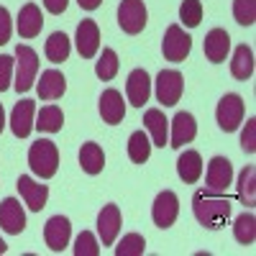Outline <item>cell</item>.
<instances>
[{"instance_id": "cell-9", "label": "cell", "mask_w": 256, "mask_h": 256, "mask_svg": "<svg viewBox=\"0 0 256 256\" xmlns=\"http://www.w3.org/2000/svg\"><path fill=\"white\" fill-rule=\"evenodd\" d=\"M70 238H72V226H70V220L64 216H54V218L46 220V226H44V241H46V246L54 254L67 248Z\"/></svg>"}, {"instance_id": "cell-14", "label": "cell", "mask_w": 256, "mask_h": 256, "mask_svg": "<svg viewBox=\"0 0 256 256\" xmlns=\"http://www.w3.org/2000/svg\"><path fill=\"white\" fill-rule=\"evenodd\" d=\"M74 44H77V52L82 59H92L100 49V28L95 20H82L77 26V36H74Z\"/></svg>"}, {"instance_id": "cell-22", "label": "cell", "mask_w": 256, "mask_h": 256, "mask_svg": "<svg viewBox=\"0 0 256 256\" xmlns=\"http://www.w3.org/2000/svg\"><path fill=\"white\" fill-rule=\"evenodd\" d=\"M64 90H67V80H64V74L59 70L41 72V80L36 84V92L41 100H56L64 95Z\"/></svg>"}, {"instance_id": "cell-4", "label": "cell", "mask_w": 256, "mask_h": 256, "mask_svg": "<svg viewBox=\"0 0 256 256\" xmlns=\"http://www.w3.org/2000/svg\"><path fill=\"white\" fill-rule=\"evenodd\" d=\"M190 49H192L190 34H184L182 26L172 24V26L166 28L164 38H162V54H164V59L166 62H184V56L190 54Z\"/></svg>"}, {"instance_id": "cell-27", "label": "cell", "mask_w": 256, "mask_h": 256, "mask_svg": "<svg viewBox=\"0 0 256 256\" xmlns=\"http://www.w3.org/2000/svg\"><path fill=\"white\" fill-rule=\"evenodd\" d=\"M238 200L246 208L256 205V166H244L238 174Z\"/></svg>"}, {"instance_id": "cell-29", "label": "cell", "mask_w": 256, "mask_h": 256, "mask_svg": "<svg viewBox=\"0 0 256 256\" xmlns=\"http://www.w3.org/2000/svg\"><path fill=\"white\" fill-rule=\"evenodd\" d=\"M233 238H236L238 244H244V246H251L256 241V218H254V212L244 210L236 218V223H233Z\"/></svg>"}, {"instance_id": "cell-18", "label": "cell", "mask_w": 256, "mask_h": 256, "mask_svg": "<svg viewBox=\"0 0 256 256\" xmlns=\"http://www.w3.org/2000/svg\"><path fill=\"white\" fill-rule=\"evenodd\" d=\"M34 113H36V102L34 100H20L13 113H10V131L16 138H26L34 128Z\"/></svg>"}, {"instance_id": "cell-28", "label": "cell", "mask_w": 256, "mask_h": 256, "mask_svg": "<svg viewBox=\"0 0 256 256\" xmlns=\"http://www.w3.org/2000/svg\"><path fill=\"white\" fill-rule=\"evenodd\" d=\"M44 52H46V59L54 62V64L67 62V56H70V52H72V44H70L67 34H62V31L52 34L49 41H46V49H44Z\"/></svg>"}, {"instance_id": "cell-8", "label": "cell", "mask_w": 256, "mask_h": 256, "mask_svg": "<svg viewBox=\"0 0 256 256\" xmlns=\"http://www.w3.org/2000/svg\"><path fill=\"white\" fill-rule=\"evenodd\" d=\"M180 216V200L172 190H164L156 195L154 205H152V218L159 228H172L174 220Z\"/></svg>"}, {"instance_id": "cell-35", "label": "cell", "mask_w": 256, "mask_h": 256, "mask_svg": "<svg viewBox=\"0 0 256 256\" xmlns=\"http://www.w3.org/2000/svg\"><path fill=\"white\" fill-rule=\"evenodd\" d=\"M98 254H100L98 238L90 230H82L77 236V241H74V256H98Z\"/></svg>"}, {"instance_id": "cell-6", "label": "cell", "mask_w": 256, "mask_h": 256, "mask_svg": "<svg viewBox=\"0 0 256 256\" xmlns=\"http://www.w3.org/2000/svg\"><path fill=\"white\" fill-rule=\"evenodd\" d=\"M182 90H184V80L177 70H162L156 74V100L164 108L177 105L182 98Z\"/></svg>"}, {"instance_id": "cell-33", "label": "cell", "mask_w": 256, "mask_h": 256, "mask_svg": "<svg viewBox=\"0 0 256 256\" xmlns=\"http://www.w3.org/2000/svg\"><path fill=\"white\" fill-rule=\"evenodd\" d=\"M180 20L187 28H198L202 20V3L200 0H182L180 6Z\"/></svg>"}, {"instance_id": "cell-42", "label": "cell", "mask_w": 256, "mask_h": 256, "mask_svg": "<svg viewBox=\"0 0 256 256\" xmlns=\"http://www.w3.org/2000/svg\"><path fill=\"white\" fill-rule=\"evenodd\" d=\"M6 251H8V244H6L3 238H0V254H6Z\"/></svg>"}, {"instance_id": "cell-38", "label": "cell", "mask_w": 256, "mask_h": 256, "mask_svg": "<svg viewBox=\"0 0 256 256\" xmlns=\"http://www.w3.org/2000/svg\"><path fill=\"white\" fill-rule=\"evenodd\" d=\"M10 34H13V24H10V13L8 8L0 6V46L10 41Z\"/></svg>"}, {"instance_id": "cell-26", "label": "cell", "mask_w": 256, "mask_h": 256, "mask_svg": "<svg viewBox=\"0 0 256 256\" xmlns=\"http://www.w3.org/2000/svg\"><path fill=\"white\" fill-rule=\"evenodd\" d=\"M34 126L38 128V131H44V134H59L62 126H64L62 108H56V105H46V108H41Z\"/></svg>"}, {"instance_id": "cell-16", "label": "cell", "mask_w": 256, "mask_h": 256, "mask_svg": "<svg viewBox=\"0 0 256 256\" xmlns=\"http://www.w3.org/2000/svg\"><path fill=\"white\" fill-rule=\"evenodd\" d=\"M126 95L134 108H144V102H148V98H152V80H148L146 70H134L128 74Z\"/></svg>"}, {"instance_id": "cell-34", "label": "cell", "mask_w": 256, "mask_h": 256, "mask_svg": "<svg viewBox=\"0 0 256 256\" xmlns=\"http://www.w3.org/2000/svg\"><path fill=\"white\" fill-rule=\"evenodd\" d=\"M233 18L241 26H254L256 20V0H233Z\"/></svg>"}, {"instance_id": "cell-17", "label": "cell", "mask_w": 256, "mask_h": 256, "mask_svg": "<svg viewBox=\"0 0 256 256\" xmlns=\"http://www.w3.org/2000/svg\"><path fill=\"white\" fill-rule=\"evenodd\" d=\"M98 108H100V116H102V120L108 123V126H118V123H123V118H126L123 95H120L118 90H113V88L105 90V92L100 95Z\"/></svg>"}, {"instance_id": "cell-3", "label": "cell", "mask_w": 256, "mask_h": 256, "mask_svg": "<svg viewBox=\"0 0 256 256\" xmlns=\"http://www.w3.org/2000/svg\"><path fill=\"white\" fill-rule=\"evenodd\" d=\"M36 74H38L36 52L26 44H18L16 46V82H13V88L18 92H28L36 82Z\"/></svg>"}, {"instance_id": "cell-40", "label": "cell", "mask_w": 256, "mask_h": 256, "mask_svg": "<svg viewBox=\"0 0 256 256\" xmlns=\"http://www.w3.org/2000/svg\"><path fill=\"white\" fill-rule=\"evenodd\" d=\"M77 3H80V8H84V10H95V8L102 6V0H77Z\"/></svg>"}, {"instance_id": "cell-23", "label": "cell", "mask_w": 256, "mask_h": 256, "mask_svg": "<svg viewBox=\"0 0 256 256\" xmlns=\"http://www.w3.org/2000/svg\"><path fill=\"white\" fill-rule=\"evenodd\" d=\"M80 166H82V172H88V174H92V177L102 172L105 154H102L100 144H95V141L82 144V148H80Z\"/></svg>"}, {"instance_id": "cell-25", "label": "cell", "mask_w": 256, "mask_h": 256, "mask_svg": "<svg viewBox=\"0 0 256 256\" xmlns=\"http://www.w3.org/2000/svg\"><path fill=\"white\" fill-rule=\"evenodd\" d=\"M230 74L236 80H248L254 74V52L251 46L241 44L233 52V62H230Z\"/></svg>"}, {"instance_id": "cell-2", "label": "cell", "mask_w": 256, "mask_h": 256, "mask_svg": "<svg viewBox=\"0 0 256 256\" xmlns=\"http://www.w3.org/2000/svg\"><path fill=\"white\" fill-rule=\"evenodd\" d=\"M28 166L41 180H52L59 169V148L49 138H38L28 148Z\"/></svg>"}, {"instance_id": "cell-37", "label": "cell", "mask_w": 256, "mask_h": 256, "mask_svg": "<svg viewBox=\"0 0 256 256\" xmlns=\"http://www.w3.org/2000/svg\"><path fill=\"white\" fill-rule=\"evenodd\" d=\"M241 148L246 154H254L256 152V120L248 118L246 120V128H244V134H241Z\"/></svg>"}, {"instance_id": "cell-5", "label": "cell", "mask_w": 256, "mask_h": 256, "mask_svg": "<svg viewBox=\"0 0 256 256\" xmlns=\"http://www.w3.org/2000/svg\"><path fill=\"white\" fill-rule=\"evenodd\" d=\"M244 110H246V108H244L241 95H236V92L223 95L220 102H218V110H216L218 126L223 128L226 134H233V131L241 126V120H244Z\"/></svg>"}, {"instance_id": "cell-12", "label": "cell", "mask_w": 256, "mask_h": 256, "mask_svg": "<svg viewBox=\"0 0 256 256\" xmlns=\"http://www.w3.org/2000/svg\"><path fill=\"white\" fill-rule=\"evenodd\" d=\"M16 187L20 192V198H24V202L28 205V210L41 212L46 208V200H49V187L46 184H38V182H34L31 177L24 174V177H18Z\"/></svg>"}, {"instance_id": "cell-7", "label": "cell", "mask_w": 256, "mask_h": 256, "mask_svg": "<svg viewBox=\"0 0 256 256\" xmlns=\"http://www.w3.org/2000/svg\"><path fill=\"white\" fill-rule=\"evenodd\" d=\"M146 18H148V13H146L144 0H123L118 6V26L131 36L144 31Z\"/></svg>"}, {"instance_id": "cell-24", "label": "cell", "mask_w": 256, "mask_h": 256, "mask_svg": "<svg viewBox=\"0 0 256 256\" xmlns=\"http://www.w3.org/2000/svg\"><path fill=\"white\" fill-rule=\"evenodd\" d=\"M177 174H180L182 182L195 184L200 180V174H202V156L198 152H192V148H190V152H184L177 159Z\"/></svg>"}, {"instance_id": "cell-11", "label": "cell", "mask_w": 256, "mask_h": 256, "mask_svg": "<svg viewBox=\"0 0 256 256\" xmlns=\"http://www.w3.org/2000/svg\"><path fill=\"white\" fill-rule=\"evenodd\" d=\"M98 233L102 246H113L118 233H120V208L118 205H102L100 216H98Z\"/></svg>"}, {"instance_id": "cell-15", "label": "cell", "mask_w": 256, "mask_h": 256, "mask_svg": "<svg viewBox=\"0 0 256 256\" xmlns=\"http://www.w3.org/2000/svg\"><path fill=\"white\" fill-rule=\"evenodd\" d=\"M198 136V120L192 113H177L174 120H172V134H169V144L172 148H182L184 144H190L192 138Z\"/></svg>"}, {"instance_id": "cell-13", "label": "cell", "mask_w": 256, "mask_h": 256, "mask_svg": "<svg viewBox=\"0 0 256 256\" xmlns=\"http://www.w3.org/2000/svg\"><path fill=\"white\" fill-rule=\"evenodd\" d=\"M0 228L10 236H18L26 228V212L16 198H6L0 202Z\"/></svg>"}, {"instance_id": "cell-20", "label": "cell", "mask_w": 256, "mask_h": 256, "mask_svg": "<svg viewBox=\"0 0 256 256\" xmlns=\"http://www.w3.org/2000/svg\"><path fill=\"white\" fill-rule=\"evenodd\" d=\"M202 49H205L208 62H212V64L226 62V56H228V52H230V36H228V31H226V28H212V31L205 36Z\"/></svg>"}, {"instance_id": "cell-32", "label": "cell", "mask_w": 256, "mask_h": 256, "mask_svg": "<svg viewBox=\"0 0 256 256\" xmlns=\"http://www.w3.org/2000/svg\"><path fill=\"white\" fill-rule=\"evenodd\" d=\"M95 74L100 80H105V82L118 74V54L113 49H102V54H100V59L95 64Z\"/></svg>"}, {"instance_id": "cell-41", "label": "cell", "mask_w": 256, "mask_h": 256, "mask_svg": "<svg viewBox=\"0 0 256 256\" xmlns=\"http://www.w3.org/2000/svg\"><path fill=\"white\" fill-rule=\"evenodd\" d=\"M6 128V110H3V102H0V134H3Z\"/></svg>"}, {"instance_id": "cell-36", "label": "cell", "mask_w": 256, "mask_h": 256, "mask_svg": "<svg viewBox=\"0 0 256 256\" xmlns=\"http://www.w3.org/2000/svg\"><path fill=\"white\" fill-rule=\"evenodd\" d=\"M13 70H16V56L0 54V92H6L13 82Z\"/></svg>"}, {"instance_id": "cell-31", "label": "cell", "mask_w": 256, "mask_h": 256, "mask_svg": "<svg viewBox=\"0 0 256 256\" xmlns=\"http://www.w3.org/2000/svg\"><path fill=\"white\" fill-rule=\"evenodd\" d=\"M144 251H146V241L141 233H126L120 244L116 246V256H144Z\"/></svg>"}, {"instance_id": "cell-30", "label": "cell", "mask_w": 256, "mask_h": 256, "mask_svg": "<svg viewBox=\"0 0 256 256\" xmlns=\"http://www.w3.org/2000/svg\"><path fill=\"white\" fill-rule=\"evenodd\" d=\"M128 156H131L134 164H144L152 156V138H148L144 131H134L131 138H128Z\"/></svg>"}, {"instance_id": "cell-1", "label": "cell", "mask_w": 256, "mask_h": 256, "mask_svg": "<svg viewBox=\"0 0 256 256\" xmlns=\"http://www.w3.org/2000/svg\"><path fill=\"white\" fill-rule=\"evenodd\" d=\"M192 212L200 226L210 230H220L226 228L230 218V202L223 192H212V190H198L192 198Z\"/></svg>"}, {"instance_id": "cell-21", "label": "cell", "mask_w": 256, "mask_h": 256, "mask_svg": "<svg viewBox=\"0 0 256 256\" xmlns=\"http://www.w3.org/2000/svg\"><path fill=\"white\" fill-rule=\"evenodd\" d=\"M18 34L24 38H36L41 34V26H44V16H41V8L36 3H26L18 13Z\"/></svg>"}, {"instance_id": "cell-39", "label": "cell", "mask_w": 256, "mask_h": 256, "mask_svg": "<svg viewBox=\"0 0 256 256\" xmlns=\"http://www.w3.org/2000/svg\"><path fill=\"white\" fill-rule=\"evenodd\" d=\"M67 3H70V0H44V8H46L49 13L59 16V13L67 10Z\"/></svg>"}, {"instance_id": "cell-19", "label": "cell", "mask_w": 256, "mask_h": 256, "mask_svg": "<svg viewBox=\"0 0 256 256\" xmlns=\"http://www.w3.org/2000/svg\"><path fill=\"white\" fill-rule=\"evenodd\" d=\"M144 126L152 138V146H166L169 144V120L164 118V113L159 108H148L144 113Z\"/></svg>"}, {"instance_id": "cell-10", "label": "cell", "mask_w": 256, "mask_h": 256, "mask_svg": "<svg viewBox=\"0 0 256 256\" xmlns=\"http://www.w3.org/2000/svg\"><path fill=\"white\" fill-rule=\"evenodd\" d=\"M208 190L212 192H226L233 184V166L226 156H212L208 164V174H205Z\"/></svg>"}]
</instances>
